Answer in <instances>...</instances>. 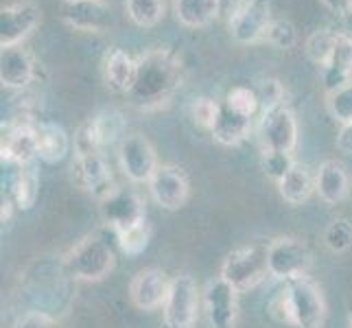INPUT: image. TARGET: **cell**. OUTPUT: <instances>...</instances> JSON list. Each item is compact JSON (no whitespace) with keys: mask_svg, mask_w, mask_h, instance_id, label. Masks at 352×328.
Instances as JSON below:
<instances>
[{"mask_svg":"<svg viewBox=\"0 0 352 328\" xmlns=\"http://www.w3.org/2000/svg\"><path fill=\"white\" fill-rule=\"evenodd\" d=\"M199 311V289L190 274H177L171 281L162 307L164 328H192Z\"/></svg>","mask_w":352,"mask_h":328,"instance_id":"cell-6","label":"cell"},{"mask_svg":"<svg viewBox=\"0 0 352 328\" xmlns=\"http://www.w3.org/2000/svg\"><path fill=\"white\" fill-rule=\"evenodd\" d=\"M322 5L333 11L337 16H346L350 14V0H322Z\"/></svg>","mask_w":352,"mask_h":328,"instance_id":"cell-41","label":"cell"},{"mask_svg":"<svg viewBox=\"0 0 352 328\" xmlns=\"http://www.w3.org/2000/svg\"><path fill=\"white\" fill-rule=\"evenodd\" d=\"M337 149L342 153H352V123L342 125L337 133Z\"/></svg>","mask_w":352,"mask_h":328,"instance_id":"cell-40","label":"cell"},{"mask_svg":"<svg viewBox=\"0 0 352 328\" xmlns=\"http://www.w3.org/2000/svg\"><path fill=\"white\" fill-rule=\"evenodd\" d=\"M118 164L133 184H149L155 168L160 166L151 140L138 131L125 133V138L118 142Z\"/></svg>","mask_w":352,"mask_h":328,"instance_id":"cell-7","label":"cell"},{"mask_svg":"<svg viewBox=\"0 0 352 328\" xmlns=\"http://www.w3.org/2000/svg\"><path fill=\"white\" fill-rule=\"evenodd\" d=\"M72 147H75L77 155H94V153H101L105 149L92 118L83 120V123L77 127L75 138H72Z\"/></svg>","mask_w":352,"mask_h":328,"instance_id":"cell-36","label":"cell"},{"mask_svg":"<svg viewBox=\"0 0 352 328\" xmlns=\"http://www.w3.org/2000/svg\"><path fill=\"white\" fill-rule=\"evenodd\" d=\"M258 140L263 151H285L294 153L298 144V118L289 105L276 107L261 114Z\"/></svg>","mask_w":352,"mask_h":328,"instance_id":"cell-10","label":"cell"},{"mask_svg":"<svg viewBox=\"0 0 352 328\" xmlns=\"http://www.w3.org/2000/svg\"><path fill=\"white\" fill-rule=\"evenodd\" d=\"M219 3H221V14L230 18V16H234L248 0H219Z\"/></svg>","mask_w":352,"mask_h":328,"instance_id":"cell-42","label":"cell"},{"mask_svg":"<svg viewBox=\"0 0 352 328\" xmlns=\"http://www.w3.org/2000/svg\"><path fill=\"white\" fill-rule=\"evenodd\" d=\"M14 328H59V324L44 311H29L16 322Z\"/></svg>","mask_w":352,"mask_h":328,"instance_id":"cell-39","label":"cell"},{"mask_svg":"<svg viewBox=\"0 0 352 328\" xmlns=\"http://www.w3.org/2000/svg\"><path fill=\"white\" fill-rule=\"evenodd\" d=\"M171 281L173 278H168V274L164 270H157V267L140 270L129 283V298L133 302V307L140 311L162 309L168 296V289H171Z\"/></svg>","mask_w":352,"mask_h":328,"instance_id":"cell-17","label":"cell"},{"mask_svg":"<svg viewBox=\"0 0 352 328\" xmlns=\"http://www.w3.org/2000/svg\"><path fill=\"white\" fill-rule=\"evenodd\" d=\"M149 241H151V226L147 219H142L140 223L116 234V245L120 248V252L127 254V256H140V254L149 248Z\"/></svg>","mask_w":352,"mask_h":328,"instance_id":"cell-30","label":"cell"},{"mask_svg":"<svg viewBox=\"0 0 352 328\" xmlns=\"http://www.w3.org/2000/svg\"><path fill=\"white\" fill-rule=\"evenodd\" d=\"M62 20L81 33H103L112 27V9L105 0H64Z\"/></svg>","mask_w":352,"mask_h":328,"instance_id":"cell-15","label":"cell"},{"mask_svg":"<svg viewBox=\"0 0 352 328\" xmlns=\"http://www.w3.org/2000/svg\"><path fill=\"white\" fill-rule=\"evenodd\" d=\"M219 114H221V103L210 99V96H197V99L192 101L188 107L190 120L204 131H212Z\"/></svg>","mask_w":352,"mask_h":328,"instance_id":"cell-34","label":"cell"},{"mask_svg":"<svg viewBox=\"0 0 352 328\" xmlns=\"http://www.w3.org/2000/svg\"><path fill=\"white\" fill-rule=\"evenodd\" d=\"M99 204H101L103 223L105 228H110V232H114V237L118 232H123V230L140 223L142 219H147V215H144V204L138 197L136 190L116 188Z\"/></svg>","mask_w":352,"mask_h":328,"instance_id":"cell-13","label":"cell"},{"mask_svg":"<svg viewBox=\"0 0 352 328\" xmlns=\"http://www.w3.org/2000/svg\"><path fill=\"white\" fill-rule=\"evenodd\" d=\"M116 265V252L112 243L101 234L83 237L75 248H72L66 259L64 267L70 278L83 283H99Z\"/></svg>","mask_w":352,"mask_h":328,"instance_id":"cell-2","label":"cell"},{"mask_svg":"<svg viewBox=\"0 0 352 328\" xmlns=\"http://www.w3.org/2000/svg\"><path fill=\"white\" fill-rule=\"evenodd\" d=\"M9 190L18 210L33 208L40 195V175H38V168H35V162L20 164V166L16 164V171L9 182Z\"/></svg>","mask_w":352,"mask_h":328,"instance_id":"cell-25","label":"cell"},{"mask_svg":"<svg viewBox=\"0 0 352 328\" xmlns=\"http://www.w3.org/2000/svg\"><path fill=\"white\" fill-rule=\"evenodd\" d=\"M322 83L326 94H331L352 83V35L339 33L331 62L322 68Z\"/></svg>","mask_w":352,"mask_h":328,"instance_id":"cell-21","label":"cell"},{"mask_svg":"<svg viewBox=\"0 0 352 328\" xmlns=\"http://www.w3.org/2000/svg\"><path fill=\"white\" fill-rule=\"evenodd\" d=\"M72 182H75L77 188L90 193V195H94L99 201L118 188L114 184L112 171H110V166H107L103 153L77 155L75 164H72Z\"/></svg>","mask_w":352,"mask_h":328,"instance_id":"cell-16","label":"cell"},{"mask_svg":"<svg viewBox=\"0 0 352 328\" xmlns=\"http://www.w3.org/2000/svg\"><path fill=\"white\" fill-rule=\"evenodd\" d=\"M40 118L33 116H16L3 123V140H0V153L5 164H29L38 157V138L35 127Z\"/></svg>","mask_w":352,"mask_h":328,"instance_id":"cell-8","label":"cell"},{"mask_svg":"<svg viewBox=\"0 0 352 328\" xmlns=\"http://www.w3.org/2000/svg\"><path fill=\"white\" fill-rule=\"evenodd\" d=\"M204 309L210 328H234L239 318V291L223 278H214L204 289Z\"/></svg>","mask_w":352,"mask_h":328,"instance_id":"cell-14","label":"cell"},{"mask_svg":"<svg viewBox=\"0 0 352 328\" xmlns=\"http://www.w3.org/2000/svg\"><path fill=\"white\" fill-rule=\"evenodd\" d=\"M96 131H99L103 147H110L116 140L120 142L125 138V116L123 112H118L116 107H105L99 114L92 116Z\"/></svg>","mask_w":352,"mask_h":328,"instance_id":"cell-29","label":"cell"},{"mask_svg":"<svg viewBox=\"0 0 352 328\" xmlns=\"http://www.w3.org/2000/svg\"><path fill=\"white\" fill-rule=\"evenodd\" d=\"M350 190V175L346 171L344 162L339 160H324L315 173V193L320 195V199L329 206L342 204L348 197Z\"/></svg>","mask_w":352,"mask_h":328,"instance_id":"cell-20","label":"cell"},{"mask_svg":"<svg viewBox=\"0 0 352 328\" xmlns=\"http://www.w3.org/2000/svg\"><path fill=\"white\" fill-rule=\"evenodd\" d=\"M125 11L136 27L149 29L164 18L166 0H125Z\"/></svg>","mask_w":352,"mask_h":328,"instance_id":"cell-28","label":"cell"},{"mask_svg":"<svg viewBox=\"0 0 352 328\" xmlns=\"http://www.w3.org/2000/svg\"><path fill=\"white\" fill-rule=\"evenodd\" d=\"M35 138H38V160L46 164L62 162L72 147L66 129L51 120H40L35 127Z\"/></svg>","mask_w":352,"mask_h":328,"instance_id":"cell-22","label":"cell"},{"mask_svg":"<svg viewBox=\"0 0 352 328\" xmlns=\"http://www.w3.org/2000/svg\"><path fill=\"white\" fill-rule=\"evenodd\" d=\"M184 83V64L171 46H153L138 57V77L127 94L131 105L157 109L173 99Z\"/></svg>","mask_w":352,"mask_h":328,"instance_id":"cell-1","label":"cell"},{"mask_svg":"<svg viewBox=\"0 0 352 328\" xmlns=\"http://www.w3.org/2000/svg\"><path fill=\"white\" fill-rule=\"evenodd\" d=\"M175 20L186 29H204L221 16L219 0H173Z\"/></svg>","mask_w":352,"mask_h":328,"instance_id":"cell-23","label":"cell"},{"mask_svg":"<svg viewBox=\"0 0 352 328\" xmlns=\"http://www.w3.org/2000/svg\"><path fill=\"white\" fill-rule=\"evenodd\" d=\"M40 75L38 62L29 48L9 46L0 53V81L9 90H27Z\"/></svg>","mask_w":352,"mask_h":328,"instance_id":"cell-18","label":"cell"},{"mask_svg":"<svg viewBox=\"0 0 352 328\" xmlns=\"http://www.w3.org/2000/svg\"><path fill=\"white\" fill-rule=\"evenodd\" d=\"M337 35L339 31H333V29H315L307 42H305V51H307V57L311 59L313 64L318 66H326L331 62L333 57V51H335V44H337Z\"/></svg>","mask_w":352,"mask_h":328,"instance_id":"cell-27","label":"cell"},{"mask_svg":"<svg viewBox=\"0 0 352 328\" xmlns=\"http://www.w3.org/2000/svg\"><path fill=\"white\" fill-rule=\"evenodd\" d=\"M291 328H324L329 307L322 287L305 274L285 283Z\"/></svg>","mask_w":352,"mask_h":328,"instance_id":"cell-3","label":"cell"},{"mask_svg":"<svg viewBox=\"0 0 352 328\" xmlns=\"http://www.w3.org/2000/svg\"><path fill=\"white\" fill-rule=\"evenodd\" d=\"M324 245L333 254H344L352 248V221L337 217L324 230Z\"/></svg>","mask_w":352,"mask_h":328,"instance_id":"cell-32","label":"cell"},{"mask_svg":"<svg viewBox=\"0 0 352 328\" xmlns=\"http://www.w3.org/2000/svg\"><path fill=\"white\" fill-rule=\"evenodd\" d=\"M252 127H254V118L241 116L221 103V114L217 118L210 136L214 138V142L223 144V147H236L243 140H248Z\"/></svg>","mask_w":352,"mask_h":328,"instance_id":"cell-24","label":"cell"},{"mask_svg":"<svg viewBox=\"0 0 352 328\" xmlns=\"http://www.w3.org/2000/svg\"><path fill=\"white\" fill-rule=\"evenodd\" d=\"M267 250V270L276 281L289 283L294 278H300L309 272L311 267V252L305 241L294 237H278Z\"/></svg>","mask_w":352,"mask_h":328,"instance_id":"cell-5","label":"cell"},{"mask_svg":"<svg viewBox=\"0 0 352 328\" xmlns=\"http://www.w3.org/2000/svg\"><path fill=\"white\" fill-rule=\"evenodd\" d=\"M350 328H352V311H350Z\"/></svg>","mask_w":352,"mask_h":328,"instance_id":"cell-43","label":"cell"},{"mask_svg":"<svg viewBox=\"0 0 352 328\" xmlns=\"http://www.w3.org/2000/svg\"><path fill=\"white\" fill-rule=\"evenodd\" d=\"M315 190V177L311 175L309 166L296 162L294 168L278 182V193L289 206H302Z\"/></svg>","mask_w":352,"mask_h":328,"instance_id":"cell-26","label":"cell"},{"mask_svg":"<svg viewBox=\"0 0 352 328\" xmlns=\"http://www.w3.org/2000/svg\"><path fill=\"white\" fill-rule=\"evenodd\" d=\"M138 77V57L129 55L123 48H110L103 57V79L107 88L116 94H129Z\"/></svg>","mask_w":352,"mask_h":328,"instance_id":"cell-19","label":"cell"},{"mask_svg":"<svg viewBox=\"0 0 352 328\" xmlns=\"http://www.w3.org/2000/svg\"><path fill=\"white\" fill-rule=\"evenodd\" d=\"M42 9L33 0H14L0 9V48L20 46L40 27Z\"/></svg>","mask_w":352,"mask_h":328,"instance_id":"cell-9","label":"cell"},{"mask_svg":"<svg viewBox=\"0 0 352 328\" xmlns=\"http://www.w3.org/2000/svg\"><path fill=\"white\" fill-rule=\"evenodd\" d=\"M258 94V101H261V114L265 112H272L276 107H283L287 105V92H285V86L280 83V79L276 77H263L256 81V86H254Z\"/></svg>","mask_w":352,"mask_h":328,"instance_id":"cell-33","label":"cell"},{"mask_svg":"<svg viewBox=\"0 0 352 328\" xmlns=\"http://www.w3.org/2000/svg\"><path fill=\"white\" fill-rule=\"evenodd\" d=\"M265 42L272 44L278 51H291L298 44V29L296 24L287 18H274L270 29H267Z\"/></svg>","mask_w":352,"mask_h":328,"instance_id":"cell-35","label":"cell"},{"mask_svg":"<svg viewBox=\"0 0 352 328\" xmlns=\"http://www.w3.org/2000/svg\"><path fill=\"white\" fill-rule=\"evenodd\" d=\"M296 162L298 160L294 157V153H285V151H263V155H261V166H263L265 175L274 179L276 184L291 171V168H294Z\"/></svg>","mask_w":352,"mask_h":328,"instance_id":"cell-37","label":"cell"},{"mask_svg":"<svg viewBox=\"0 0 352 328\" xmlns=\"http://www.w3.org/2000/svg\"><path fill=\"white\" fill-rule=\"evenodd\" d=\"M223 105H228L232 112H236L241 116H248V118H254L261 112V101H258V94L254 90V86L232 88L226 94Z\"/></svg>","mask_w":352,"mask_h":328,"instance_id":"cell-31","label":"cell"},{"mask_svg":"<svg viewBox=\"0 0 352 328\" xmlns=\"http://www.w3.org/2000/svg\"><path fill=\"white\" fill-rule=\"evenodd\" d=\"M153 201L164 210H179L190 197V182L184 168L175 164H160L149 179Z\"/></svg>","mask_w":352,"mask_h":328,"instance_id":"cell-12","label":"cell"},{"mask_svg":"<svg viewBox=\"0 0 352 328\" xmlns=\"http://www.w3.org/2000/svg\"><path fill=\"white\" fill-rule=\"evenodd\" d=\"M272 20L274 18H272L270 0H248L234 16L228 18L230 38L243 46L265 42V35Z\"/></svg>","mask_w":352,"mask_h":328,"instance_id":"cell-11","label":"cell"},{"mask_svg":"<svg viewBox=\"0 0 352 328\" xmlns=\"http://www.w3.org/2000/svg\"><path fill=\"white\" fill-rule=\"evenodd\" d=\"M350 11H352V0H350Z\"/></svg>","mask_w":352,"mask_h":328,"instance_id":"cell-44","label":"cell"},{"mask_svg":"<svg viewBox=\"0 0 352 328\" xmlns=\"http://www.w3.org/2000/svg\"><path fill=\"white\" fill-rule=\"evenodd\" d=\"M326 107L337 123L348 125L352 123V83L326 94Z\"/></svg>","mask_w":352,"mask_h":328,"instance_id":"cell-38","label":"cell"},{"mask_svg":"<svg viewBox=\"0 0 352 328\" xmlns=\"http://www.w3.org/2000/svg\"><path fill=\"white\" fill-rule=\"evenodd\" d=\"M267 276H270V270H267V250L258 245L239 248L230 252L219 274V278H223L230 287H234L239 294L256 287Z\"/></svg>","mask_w":352,"mask_h":328,"instance_id":"cell-4","label":"cell"}]
</instances>
